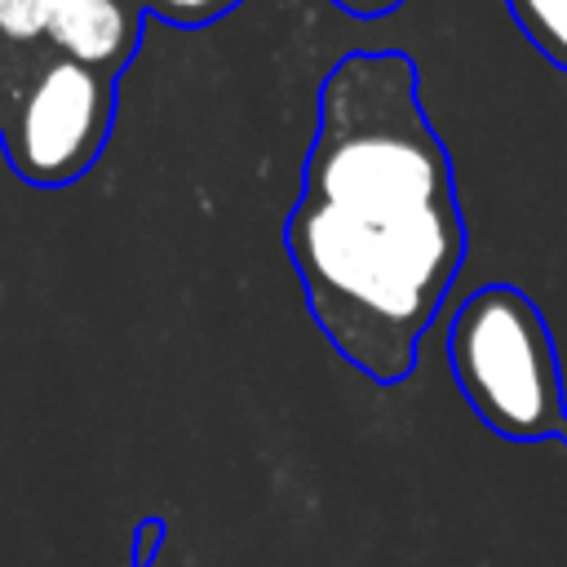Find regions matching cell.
<instances>
[{
  "label": "cell",
  "mask_w": 567,
  "mask_h": 567,
  "mask_svg": "<svg viewBox=\"0 0 567 567\" xmlns=\"http://www.w3.org/2000/svg\"><path fill=\"white\" fill-rule=\"evenodd\" d=\"M284 235L332 350L399 385L465 261L452 164L408 53H346L328 71Z\"/></svg>",
  "instance_id": "6da1fadb"
},
{
  "label": "cell",
  "mask_w": 567,
  "mask_h": 567,
  "mask_svg": "<svg viewBox=\"0 0 567 567\" xmlns=\"http://www.w3.org/2000/svg\"><path fill=\"white\" fill-rule=\"evenodd\" d=\"M452 377L474 416L514 443H567V399L554 337L532 297L509 284L478 288L447 328Z\"/></svg>",
  "instance_id": "7a4b0ae2"
},
{
  "label": "cell",
  "mask_w": 567,
  "mask_h": 567,
  "mask_svg": "<svg viewBox=\"0 0 567 567\" xmlns=\"http://www.w3.org/2000/svg\"><path fill=\"white\" fill-rule=\"evenodd\" d=\"M111 128V75L53 58L22 89L9 120V159L35 186H62L80 177Z\"/></svg>",
  "instance_id": "3957f363"
},
{
  "label": "cell",
  "mask_w": 567,
  "mask_h": 567,
  "mask_svg": "<svg viewBox=\"0 0 567 567\" xmlns=\"http://www.w3.org/2000/svg\"><path fill=\"white\" fill-rule=\"evenodd\" d=\"M44 40L80 66H120L137 40V18L120 0H53Z\"/></svg>",
  "instance_id": "277c9868"
},
{
  "label": "cell",
  "mask_w": 567,
  "mask_h": 567,
  "mask_svg": "<svg viewBox=\"0 0 567 567\" xmlns=\"http://www.w3.org/2000/svg\"><path fill=\"white\" fill-rule=\"evenodd\" d=\"M509 13L518 31L567 71V0H509Z\"/></svg>",
  "instance_id": "5b68a950"
},
{
  "label": "cell",
  "mask_w": 567,
  "mask_h": 567,
  "mask_svg": "<svg viewBox=\"0 0 567 567\" xmlns=\"http://www.w3.org/2000/svg\"><path fill=\"white\" fill-rule=\"evenodd\" d=\"M53 0H0V35L9 40H40L49 27Z\"/></svg>",
  "instance_id": "8992f818"
},
{
  "label": "cell",
  "mask_w": 567,
  "mask_h": 567,
  "mask_svg": "<svg viewBox=\"0 0 567 567\" xmlns=\"http://www.w3.org/2000/svg\"><path fill=\"white\" fill-rule=\"evenodd\" d=\"M235 0H151L155 13L173 18V22H208L217 13H226Z\"/></svg>",
  "instance_id": "52a82bcc"
},
{
  "label": "cell",
  "mask_w": 567,
  "mask_h": 567,
  "mask_svg": "<svg viewBox=\"0 0 567 567\" xmlns=\"http://www.w3.org/2000/svg\"><path fill=\"white\" fill-rule=\"evenodd\" d=\"M168 536V523L164 518H142L133 527V554H128V567H155V554Z\"/></svg>",
  "instance_id": "ba28073f"
},
{
  "label": "cell",
  "mask_w": 567,
  "mask_h": 567,
  "mask_svg": "<svg viewBox=\"0 0 567 567\" xmlns=\"http://www.w3.org/2000/svg\"><path fill=\"white\" fill-rule=\"evenodd\" d=\"M341 9H350V13H359V18H377V13H390V9H399L403 0H337Z\"/></svg>",
  "instance_id": "9c48e42d"
}]
</instances>
